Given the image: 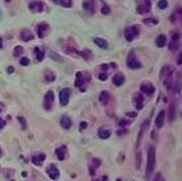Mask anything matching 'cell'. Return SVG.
I'll return each mask as SVG.
<instances>
[{
	"label": "cell",
	"instance_id": "6da1fadb",
	"mask_svg": "<svg viewBox=\"0 0 182 181\" xmlns=\"http://www.w3.org/2000/svg\"><path fill=\"white\" fill-rule=\"evenodd\" d=\"M156 165V151L154 147H150L148 150L147 166H146V176L149 177L153 173Z\"/></svg>",
	"mask_w": 182,
	"mask_h": 181
},
{
	"label": "cell",
	"instance_id": "7a4b0ae2",
	"mask_svg": "<svg viewBox=\"0 0 182 181\" xmlns=\"http://www.w3.org/2000/svg\"><path fill=\"white\" fill-rule=\"evenodd\" d=\"M172 74H173V72H172L170 67H164L161 70V74H160L161 79L168 90L171 89L172 87Z\"/></svg>",
	"mask_w": 182,
	"mask_h": 181
},
{
	"label": "cell",
	"instance_id": "3957f363",
	"mask_svg": "<svg viewBox=\"0 0 182 181\" xmlns=\"http://www.w3.org/2000/svg\"><path fill=\"white\" fill-rule=\"evenodd\" d=\"M139 33H140V29H139L138 25H132L126 28L125 30V37L128 41H133L134 39L138 37Z\"/></svg>",
	"mask_w": 182,
	"mask_h": 181
},
{
	"label": "cell",
	"instance_id": "277c9868",
	"mask_svg": "<svg viewBox=\"0 0 182 181\" xmlns=\"http://www.w3.org/2000/svg\"><path fill=\"white\" fill-rule=\"evenodd\" d=\"M127 65L131 70H138L142 67V63L139 62L134 51H131L127 57Z\"/></svg>",
	"mask_w": 182,
	"mask_h": 181
},
{
	"label": "cell",
	"instance_id": "5b68a950",
	"mask_svg": "<svg viewBox=\"0 0 182 181\" xmlns=\"http://www.w3.org/2000/svg\"><path fill=\"white\" fill-rule=\"evenodd\" d=\"M137 12L139 14L148 13L151 9V0H136Z\"/></svg>",
	"mask_w": 182,
	"mask_h": 181
},
{
	"label": "cell",
	"instance_id": "8992f818",
	"mask_svg": "<svg viewBox=\"0 0 182 181\" xmlns=\"http://www.w3.org/2000/svg\"><path fill=\"white\" fill-rule=\"evenodd\" d=\"M28 9L33 13H41L44 9V3L42 1H32L28 4Z\"/></svg>",
	"mask_w": 182,
	"mask_h": 181
},
{
	"label": "cell",
	"instance_id": "52a82bcc",
	"mask_svg": "<svg viewBox=\"0 0 182 181\" xmlns=\"http://www.w3.org/2000/svg\"><path fill=\"white\" fill-rule=\"evenodd\" d=\"M54 103V95L53 91H48L44 96V108L45 110H50Z\"/></svg>",
	"mask_w": 182,
	"mask_h": 181
},
{
	"label": "cell",
	"instance_id": "ba28073f",
	"mask_svg": "<svg viewBox=\"0 0 182 181\" xmlns=\"http://www.w3.org/2000/svg\"><path fill=\"white\" fill-rule=\"evenodd\" d=\"M70 90L68 88H65L60 91V102L61 106H67L70 101Z\"/></svg>",
	"mask_w": 182,
	"mask_h": 181
},
{
	"label": "cell",
	"instance_id": "9c48e42d",
	"mask_svg": "<svg viewBox=\"0 0 182 181\" xmlns=\"http://www.w3.org/2000/svg\"><path fill=\"white\" fill-rule=\"evenodd\" d=\"M48 24L45 22H41L39 23L36 26V33L38 35L39 38H43L46 35V33L48 32Z\"/></svg>",
	"mask_w": 182,
	"mask_h": 181
},
{
	"label": "cell",
	"instance_id": "30bf717a",
	"mask_svg": "<svg viewBox=\"0 0 182 181\" xmlns=\"http://www.w3.org/2000/svg\"><path fill=\"white\" fill-rule=\"evenodd\" d=\"M19 38L22 41L27 42V41L31 40V39H33L34 36H33V34H32V32L30 31L28 28H23L19 33Z\"/></svg>",
	"mask_w": 182,
	"mask_h": 181
},
{
	"label": "cell",
	"instance_id": "8fae6325",
	"mask_svg": "<svg viewBox=\"0 0 182 181\" xmlns=\"http://www.w3.org/2000/svg\"><path fill=\"white\" fill-rule=\"evenodd\" d=\"M140 90L142 93L146 94L147 96H152L155 92V88L152 84H142L140 86Z\"/></svg>",
	"mask_w": 182,
	"mask_h": 181
},
{
	"label": "cell",
	"instance_id": "7c38bea8",
	"mask_svg": "<svg viewBox=\"0 0 182 181\" xmlns=\"http://www.w3.org/2000/svg\"><path fill=\"white\" fill-rule=\"evenodd\" d=\"M82 8L86 11H88V12L93 13L95 9H96V2H95V0H87V1H84L82 2Z\"/></svg>",
	"mask_w": 182,
	"mask_h": 181
},
{
	"label": "cell",
	"instance_id": "4fadbf2b",
	"mask_svg": "<svg viewBox=\"0 0 182 181\" xmlns=\"http://www.w3.org/2000/svg\"><path fill=\"white\" fill-rule=\"evenodd\" d=\"M165 116H166V112L165 111H160L158 116L156 117L155 120V125L157 128H162L163 125L165 123Z\"/></svg>",
	"mask_w": 182,
	"mask_h": 181
},
{
	"label": "cell",
	"instance_id": "5bb4252c",
	"mask_svg": "<svg viewBox=\"0 0 182 181\" xmlns=\"http://www.w3.org/2000/svg\"><path fill=\"white\" fill-rule=\"evenodd\" d=\"M47 173H48L50 179H53V180H56L60 177V170H58L54 165L49 166L48 169H47Z\"/></svg>",
	"mask_w": 182,
	"mask_h": 181
},
{
	"label": "cell",
	"instance_id": "9a60e30c",
	"mask_svg": "<svg viewBox=\"0 0 182 181\" xmlns=\"http://www.w3.org/2000/svg\"><path fill=\"white\" fill-rule=\"evenodd\" d=\"M125 83V77L124 75L119 72V74H116L114 77H113V84L117 87L122 86L123 84Z\"/></svg>",
	"mask_w": 182,
	"mask_h": 181
},
{
	"label": "cell",
	"instance_id": "2e32d148",
	"mask_svg": "<svg viewBox=\"0 0 182 181\" xmlns=\"http://www.w3.org/2000/svg\"><path fill=\"white\" fill-rule=\"evenodd\" d=\"M55 153H56V155H58V160H60V161L65 160V154H67V147H65V146H61L60 148H58V149L55 150Z\"/></svg>",
	"mask_w": 182,
	"mask_h": 181
},
{
	"label": "cell",
	"instance_id": "e0dca14e",
	"mask_svg": "<svg viewBox=\"0 0 182 181\" xmlns=\"http://www.w3.org/2000/svg\"><path fill=\"white\" fill-rule=\"evenodd\" d=\"M60 125L65 129H70L72 127V120L68 116H63L60 119Z\"/></svg>",
	"mask_w": 182,
	"mask_h": 181
},
{
	"label": "cell",
	"instance_id": "ac0fdd59",
	"mask_svg": "<svg viewBox=\"0 0 182 181\" xmlns=\"http://www.w3.org/2000/svg\"><path fill=\"white\" fill-rule=\"evenodd\" d=\"M134 100H135V103H136V106H137V109H138V110H141V108L143 107V101H144L143 95H142L141 93H137V94H135V96H134Z\"/></svg>",
	"mask_w": 182,
	"mask_h": 181
},
{
	"label": "cell",
	"instance_id": "d6986e66",
	"mask_svg": "<svg viewBox=\"0 0 182 181\" xmlns=\"http://www.w3.org/2000/svg\"><path fill=\"white\" fill-rule=\"evenodd\" d=\"M45 160V155L44 154H39V155H36V156H33L31 158V161L32 163L34 164V165H41V163Z\"/></svg>",
	"mask_w": 182,
	"mask_h": 181
},
{
	"label": "cell",
	"instance_id": "ffe728a7",
	"mask_svg": "<svg viewBox=\"0 0 182 181\" xmlns=\"http://www.w3.org/2000/svg\"><path fill=\"white\" fill-rule=\"evenodd\" d=\"M166 42H167V37L164 34H160L156 38V44H157L158 48H164L166 45Z\"/></svg>",
	"mask_w": 182,
	"mask_h": 181
},
{
	"label": "cell",
	"instance_id": "44dd1931",
	"mask_svg": "<svg viewBox=\"0 0 182 181\" xmlns=\"http://www.w3.org/2000/svg\"><path fill=\"white\" fill-rule=\"evenodd\" d=\"M94 42L99 46V48H104V49L108 48V42L106 39L101 38V37H96V38H94Z\"/></svg>",
	"mask_w": 182,
	"mask_h": 181
},
{
	"label": "cell",
	"instance_id": "7402d4cb",
	"mask_svg": "<svg viewBox=\"0 0 182 181\" xmlns=\"http://www.w3.org/2000/svg\"><path fill=\"white\" fill-rule=\"evenodd\" d=\"M77 55H80L81 56L85 58V60H92L93 58V53H92V50H90V49H84V50L82 51H77Z\"/></svg>",
	"mask_w": 182,
	"mask_h": 181
},
{
	"label": "cell",
	"instance_id": "603a6c76",
	"mask_svg": "<svg viewBox=\"0 0 182 181\" xmlns=\"http://www.w3.org/2000/svg\"><path fill=\"white\" fill-rule=\"evenodd\" d=\"M109 100H110V94H109V92L103 91L100 94V96H99V101H100L103 105H105V104H107Z\"/></svg>",
	"mask_w": 182,
	"mask_h": 181
},
{
	"label": "cell",
	"instance_id": "cb8c5ba5",
	"mask_svg": "<svg viewBox=\"0 0 182 181\" xmlns=\"http://www.w3.org/2000/svg\"><path fill=\"white\" fill-rule=\"evenodd\" d=\"M55 4L63 7H67V8H70V7L73 6V0H53Z\"/></svg>",
	"mask_w": 182,
	"mask_h": 181
},
{
	"label": "cell",
	"instance_id": "d4e9b609",
	"mask_svg": "<svg viewBox=\"0 0 182 181\" xmlns=\"http://www.w3.org/2000/svg\"><path fill=\"white\" fill-rule=\"evenodd\" d=\"M86 82V79L82 77V74L81 72H77V79H75V87H81L85 84Z\"/></svg>",
	"mask_w": 182,
	"mask_h": 181
},
{
	"label": "cell",
	"instance_id": "484cf974",
	"mask_svg": "<svg viewBox=\"0 0 182 181\" xmlns=\"http://www.w3.org/2000/svg\"><path fill=\"white\" fill-rule=\"evenodd\" d=\"M111 136V132L107 129H101L100 131H99V137L101 138V139H108L109 137Z\"/></svg>",
	"mask_w": 182,
	"mask_h": 181
},
{
	"label": "cell",
	"instance_id": "4316f807",
	"mask_svg": "<svg viewBox=\"0 0 182 181\" xmlns=\"http://www.w3.org/2000/svg\"><path fill=\"white\" fill-rule=\"evenodd\" d=\"M23 51H24V48L20 45H17L13 49V55L15 56V57H19V56L23 53Z\"/></svg>",
	"mask_w": 182,
	"mask_h": 181
},
{
	"label": "cell",
	"instance_id": "83f0119b",
	"mask_svg": "<svg viewBox=\"0 0 182 181\" xmlns=\"http://www.w3.org/2000/svg\"><path fill=\"white\" fill-rule=\"evenodd\" d=\"M169 121H173L174 118H175V106L174 104H171L169 106Z\"/></svg>",
	"mask_w": 182,
	"mask_h": 181
},
{
	"label": "cell",
	"instance_id": "f1b7e54d",
	"mask_svg": "<svg viewBox=\"0 0 182 181\" xmlns=\"http://www.w3.org/2000/svg\"><path fill=\"white\" fill-rule=\"evenodd\" d=\"M49 56H50L51 60H54L55 62H63V57H61L60 55H58L56 53H53V51H50V53H49Z\"/></svg>",
	"mask_w": 182,
	"mask_h": 181
},
{
	"label": "cell",
	"instance_id": "f546056e",
	"mask_svg": "<svg viewBox=\"0 0 182 181\" xmlns=\"http://www.w3.org/2000/svg\"><path fill=\"white\" fill-rule=\"evenodd\" d=\"M34 50H35V53H36V60H38V62H41L44 58V51L39 50V48H35Z\"/></svg>",
	"mask_w": 182,
	"mask_h": 181
},
{
	"label": "cell",
	"instance_id": "4dcf8cb0",
	"mask_svg": "<svg viewBox=\"0 0 182 181\" xmlns=\"http://www.w3.org/2000/svg\"><path fill=\"white\" fill-rule=\"evenodd\" d=\"M17 120H18V122L20 123L21 128H22L23 130H25V129H26V120H25L24 117L18 116V117H17Z\"/></svg>",
	"mask_w": 182,
	"mask_h": 181
},
{
	"label": "cell",
	"instance_id": "1f68e13d",
	"mask_svg": "<svg viewBox=\"0 0 182 181\" xmlns=\"http://www.w3.org/2000/svg\"><path fill=\"white\" fill-rule=\"evenodd\" d=\"M45 79L47 82H53L54 79H55V76H54V74L53 72H47L46 74H45Z\"/></svg>",
	"mask_w": 182,
	"mask_h": 181
},
{
	"label": "cell",
	"instance_id": "d6a6232c",
	"mask_svg": "<svg viewBox=\"0 0 182 181\" xmlns=\"http://www.w3.org/2000/svg\"><path fill=\"white\" fill-rule=\"evenodd\" d=\"M168 6V1L167 0H159L158 1V8L160 9H165Z\"/></svg>",
	"mask_w": 182,
	"mask_h": 181
},
{
	"label": "cell",
	"instance_id": "836d02e7",
	"mask_svg": "<svg viewBox=\"0 0 182 181\" xmlns=\"http://www.w3.org/2000/svg\"><path fill=\"white\" fill-rule=\"evenodd\" d=\"M143 22L146 24H157L158 20L155 18H145V19H143Z\"/></svg>",
	"mask_w": 182,
	"mask_h": 181
},
{
	"label": "cell",
	"instance_id": "e575fe53",
	"mask_svg": "<svg viewBox=\"0 0 182 181\" xmlns=\"http://www.w3.org/2000/svg\"><path fill=\"white\" fill-rule=\"evenodd\" d=\"M168 48H169L170 50H176V49L179 48V44H178V42L177 41L172 40V42H170V44L168 45Z\"/></svg>",
	"mask_w": 182,
	"mask_h": 181
},
{
	"label": "cell",
	"instance_id": "d590c367",
	"mask_svg": "<svg viewBox=\"0 0 182 181\" xmlns=\"http://www.w3.org/2000/svg\"><path fill=\"white\" fill-rule=\"evenodd\" d=\"M19 65H23V67H26V65H29V60H28L27 57H22V58H20V60H19Z\"/></svg>",
	"mask_w": 182,
	"mask_h": 181
},
{
	"label": "cell",
	"instance_id": "8d00e7d4",
	"mask_svg": "<svg viewBox=\"0 0 182 181\" xmlns=\"http://www.w3.org/2000/svg\"><path fill=\"white\" fill-rule=\"evenodd\" d=\"M98 79H100V81H106V79H108V75L106 74V72H100V74L98 75Z\"/></svg>",
	"mask_w": 182,
	"mask_h": 181
},
{
	"label": "cell",
	"instance_id": "74e56055",
	"mask_svg": "<svg viewBox=\"0 0 182 181\" xmlns=\"http://www.w3.org/2000/svg\"><path fill=\"white\" fill-rule=\"evenodd\" d=\"M180 38V33L179 32H173L172 33V40H174V41H177L178 39Z\"/></svg>",
	"mask_w": 182,
	"mask_h": 181
},
{
	"label": "cell",
	"instance_id": "f35d334b",
	"mask_svg": "<svg viewBox=\"0 0 182 181\" xmlns=\"http://www.w3.org/2000/svg\"><path fill=\"white\" fill-rule=\"evenodd\" d=\"M136 165H137V168H140V165H141V153L139 152L138 154H137V162H136Z\"/></svg>",
	"mask_w": 182,
	"mask_h": 181
},
{
	"label": "cell",
	"instance_id": "ab89813d",
	"mask_svg": "<svg viewBox=\"0 0 182 181\" xmlns=\"http://www.w3.org/2000/svg\"><path fill=\"white\" fill-rule=\"evenodd\" d=\"M110 12H111V9L109 8V6H104L102 8V13L103 14H109Z\"/></svg>",
	"mask_w": 182,
	"mask_h": 181
},
{
	"label": "cell",
	"instance_id": "60d3db41",
	"mask_svg": "<svg viewBox=\"0 0 182 181\" xmlns=\"http://www.w3.org/2000/svg\"><path fill=\"white\" fill-rule=\"evenodd\" d=\"M128 124H130L129 121H126V120H121L120 123H119V125L120 126H126V125H128Z\"/></svg>",
	"mask_w": 182,
	"mask_h": 181
},
{
	"label": "cell",
	"instance_id": "b9f144b4",
	"mask_svg": "<svg viewBox=\"0 0 182 181\" xmlns=\"http://www.w3.org/2000/svg\"><path fill=\"white\" fill-rule=\"evenodd\" d=\"M177 63H178L179 65H182V51L179 53V55H178V58H177Z\"/></svg>",
	"mask_w": 182,
	"mask_h": 181
},
{
	"label": "cell",
	"instance_id": "7bdbcfd3",
	"mask_svg": "<svg viewBox=\"0 0 182 181\" xmlns=\"http://www.w3.org/2000/svg\"><path fill=\"white\" fill-rule=\"evenodd\" d=\"M5 125H6V122L2 118H0V129H2Z\"/></svg>",
	"mask_w": 182,
	"mask_h": 181
},
{
	"label": "cell",
	"instance_id": "ee69618b",
	"mask_svg": "<svg viewBox=\"0 0 182 181\" xmlns=\"http://www.w3.org/2000/svg\"><path fill=\"white\" fill-rule=\"evenodd\" d=\"M7 72H8V74H11V72H14V67H8V69H7Z\"/></svg>",
	"mask_w": 182,
	"mask_h": 181
},
{
	"label": "cell",
	"instance_id": "f6af8a7d",
	"mask_svg": "<svg viewBox=\"0 0 182 181\" xmlns=\"http://www.w3.org/2000/svg\"><path fill=\"white\" fill-rule=\"evenodd\" d=\"M97 181H108V178H107V176H103V177L99 178Z\"/></svg>",
	"mask_w": 182,
	"mask_h": 181
},
{
	"label": "cell",
	"instance_id": "bcb514c9",
	"mask_svg": "<svg viewBox=\"0 0 182 181\" xmlns=\"http://www.w3.org/2000/svg\"><path fill=\"white\" fill-rule=\"evenodd\" d=\"M87 128V123L86 122H82L81 123V129H85Z\"/></svg>",
	"mask_w": 182,
	"mask_h": 181
},
{
	"label": "cell",
	"instance_id": "7dc6e473",
	"mask_svg": "<svg viewBox=\"0 0 182 181\" xmlns=\"http://www.w3.org/2000/svg\"><path fill=\"white\" fill-rule=\"evenodd\" d=\"M3 109H4V104H3V103L0 102V113L3 111Z\"/></svg>",
	"mask_w": 182,
	"mask_h": 181
},
{
	"label": "cell",
	"instance_id": "c3c4849f",
	"mask_svg": "<svg viewBox=\"0 0 182 181\" xmlns=\"http://www.w3.org/2000/svg\"><path fill=\"white\" fill-rule=\"evenodd\" d=\"M127 115H128V116H133V117H136V116H137L136 113H128Z\"/></svg>",
	"mask_w": 182,
	"mask_h": 181
},
{
	"label": "cell",
	"instance_id": "681fc988",
	"mask_svg": "<svg viewBox=\"0 0 182 181\" xmlns=\"http://www.w3.org/2000/svg\"><path fill=\"white\" fill-rule=\"evenodd\" d=\"M3 48V45H2V38L0 37V48Z\"/></svg>",
	"mask_w": 182,
	"mask_h": 181
},
{
	"label": "cell",
	"instance_id": "f907efd6",
	"mask_svg": "<svg viewBox=\"0 0 182 181\" xmlns=\"http://www.w3.org/2000/svg\"><path fill=\"white\" fill-rule=\"evenodd\" d=\"M4 1H5V2H7V3H9V2H10L11 0H4Z\"/></svg>",
	"mask_w": 182,
	"mask_h": 181
},
{
	"label": "cell",
	"instance_id": "816d5d0a",
	"mask_svg": "<svg viewBox=\"0 0 182 181\" xmlns=\"http://www.w3.org/2000/svg\"><path fill=\"white\" fill-rule=\"evenodd\" d=\"M0 16H1V9H0Z\"/></svg>",
	"mask_w": 182,
	"mask_h": 181
},
{
	"label": "cell",
	"instance_id": "f5cc1de1",
	"mask_svg": "<svg viewBox=\"0 0 182 181\" xmlns=\"http://www.w3.org/2000/svg\"><path fill=\"white\" fill-rule=\"evenodd\" d=\"M0 156H1V150H0Z\"/></svg>",
	"mask_w": 182,
	"mask_h": 181
},
{
	"label": "cell",
	"instance_id": "db71d44e",
	"mask_svg": "<svg viewBox=\"0 0 182 181\" xmlns=\"http://www.w3.org/2000/svg\"><path fill=\"white\" fill-rule=\"evenodd\" d=\"M117 181H121V180H117Z\"/></svg>",
	"mask_w": 182,
	"mask_h": 181
}]
</instances>
